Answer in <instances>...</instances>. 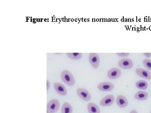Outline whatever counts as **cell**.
<instances>
[{
	"label": "cell",
	"instance_id": "cell-10",
	"mask_svg": "<svg viewBox=\"0 0 151 113\" xmlns=\"http://www.w3.org/2000/svg\"><path fill=\"white\" fill-rule=\"evenodd\" d=\"M116 104L119 107H126L128 106V101L127 98L123 95H119L116 98Z\"/></svg>",
	"mask_w": 151,
	"mask_h": 113
},
{
	"label": "cell",
	"instance_id": "cell-12",
	"mask_svg": "<svg viewBox=\"0 0 151 113\" xmlns=\"http://www.w3.org/2000/svg\"><path fill=\"white\" fill-rule=\"evenodd\" d=\"M149 94L145 91H139L136 93L134 95V98L140 101H145L148 97Z\"/></svg>",
	"mask_w": 151,
	"mask_h": 113
},
{
	"label": "cell",
	"instance_id": "cell-21",
	"mask_svg": "<svg viewBox=\"0 0 151 113\" xmlns=\"http://www.w3.org/2000/svg\"><path fill=\"white\" fill-rule=\"evenodd\" d=\"M130 113H138V112H137V111L135 110H132V111L130 112Z\"/></svg>",
	"mask_w": 151,
	"mask_h": 113
},
{
	"label": "cell",
	"instance_id": "cell-7",
	"mask_svg": "<svg viewBox=\"0 0 151 113\" xmlns=\"http://www.w3.org/2000/svg\"><path fill=\"white\" fill-rule=\"evenodd\" d=\"M115 88V85L109 82H103L100 83L97 88L102 92H111Z\"/></svg>",
	"mask_w": 151,
	"mask_h": 113
},
{
	"label": "cell",
	"instance_id": "cell-20",
	"mask_svg": "<svg viewBox=\"0 0 151 113\" xmlns=\"http://www.w3.org/2000/svg\"><path fill=\"white\" fill-rule=\"evenodd\" d=\"M47 89L48 90L50 88V83L48 80H47Z\"/></svg>",
	"mask_w": 151,
	"mask_h": 113
},
{
	"label": "cell",
	"instance_id": "cell-23",
	"mask_svg": "<svg viewBox=\"0 0 151 113\" xmlns=\"http://www.w3.org/2000/svg\"><path fill=\"white\" fill-rule=\"evenodd\" d=\"M150 113H151V111H150Z\"/></svg>",
	"mask_w": 151,
	"mask_h": 113
},
{
	"label": "cell",
	"instance_id": "cell-4",
	"mask_svg": "<svg viewBox=\"0 0 151 113\" xmlns=\"http://www.w3.org/2000/svg\"><path fill=\"white\" fill-rule=\"evenodd\" d=\"M89 61L90 64L94 68H97L100 64V57L96 53H90L89 54Z\"/></svg>",
	"mask_w": 151,
	"mask_h": 113
},
{
	"label": "cell",
	"instance_id": "cell-13",
	"mask_svg": "<svg viewBox=\"0 0 151 113\" xmlns=\"http://www.w3.org/2000/svg\"><path fill=\"white\" fill-rule=\"evenodd\" d=\"M87 109L89 113H100L99 107L93 103H90L88 104Z\"/></svg>",
	"mask_w": 151,
	"mask_h": 113
},
{
	"label": "cell",
	"instance_id": "cell-5",
	"mask_svg": "<svg viewBox=\"0 0 151 113\" xmlns=\"http://www.w3.org/2000/svg\"><path fill=\"white\" fill-rule=\"evenodd\" d=\"M118 64L119 67L125 70L130 69L134 66V62L133 61L129 58H124L120 59Z\"/></svg>",
	"mask_w": 151,
	"mask_h": 113
},
{
	"label": "cell",
	"instance_id": "cell-11",
	"mask_svg": "<svg viewBox=\"0 0 151 113\" xmlns=\"http://www.w3.org/2000/svg\"><path fill=\"white\" fill-rule=\"evenodd\" d=\"M54 86L55 91L60 95L65 96L67 94V90L64 85L59 83H55Z\"/></svg>",
	"mask_w": 151,
	"mask_h": 113
},
{
	"label": "cell",
	"instance_id": "cell-17",
	"mask_svg": "<svg viewBox=\"0 0 151 113\" xmlns=\"http://www.w3.org/2000/svg\"><path fill=\"white\" fill-rule=\"evenodd\" d=\"M143 64L148 70L151 71V59H145L143 60Z\"/></svg>",
	"mask_w": 151,
	"mask_h": 113
},
{
	"label": "cell",
	"instance_id": "cell-22",
	"mask_svg": "<svg viewBox=\"0 0 151 113\" xmlns=\"http://www.w3.org/2000/svg\"><path fill=\"white\" fill-rule=\"evenodd\" d=\"M47 113H49L48 112H47Z\"/></svg>",
	"mask_w": 151,
	"mask_h": 113
},
{
	"label": "cell",
	"instance_id": "cell-1",
	"mask_svg": "<svg viewBox=\"0 0 151 113\" xmlns=\"http://www.w3.org/2000/svg\"><path fill=\"white\" fill-rule=\"evenodd\" d=\"M61 78L63 81L68 86H73L75 84L74 77L68 70H63L61 73Z\"/></svg>",
	"mask_w": 151,
	"mask_h": 113
},
{
	"label": "cell",
	"instance_id": "cell-2",
	"mask_svg": "<svg viewBox=\"0 0 151 113\" xmlns=\"http://www.w3.org/2000/svg\"><path fill=\"white\" fill-rule=\"evenodd\" d=\"M60 103L58 100L52 99L48 103L47 107V111L49 113L56 112L59 109Z\"/></svg>",
	"mask_w": 151,
	"mask_h": 113
},
{
	"label": "cell",
	"instance_id": "cell-8",
	"mask_svg": "<svg viewBox=\"0 0 151 113\" xmlns=\"http://www.w3.org/2000/svg\"><path fill=\"white\" fill-rule=\"evenodd\" d=\"M122 75V71L118 68L114 67L108 70L107 76L111 80L119 78Z\"/></svg>",
	"mask_w": 151,
	"mask_h": 113
},
{
	"label": "cell",
	"instance_id": "cell-19",
	"mask_svg": "<svg viewBox=\"0 0 151 113\" xmlns=\"http://www.w3.org/2000/svg\"><path fill=\"white\" fill-rule=\"evenodd\" d=\"M144 54L147 58L151 57V53H144Z\"/></svg>",
	"mask_w": 151,
	"mask_h": 113
},
{
	"label": "cell",
	"instance_id": "cell-9",
	"mask_svg": "<svg viewBox=\"0 0 151 113\" xmlns=\"http://www.w3.org/2000/svg\"><path fill=\"white\" fill-rule=\"evenodd\" d=\"M135 72L137 75L141 78L149 80H151V73L149 70L143 68H137L135 70Z\"/></svg>",
	"mask_w": 151,
	"mask_h": 113
},
{
	"label": "cell",
	"instance_id": "cell-16",
	"mask_svg": "<svg viewBox=\"0 0 151 113\" xmlns=\"http://www.w3.org/2000/svg\"><path fill=\"white\" fill-rule=\"evenodd\" d=\"M68 56L71 59H80L82 57V54L81 53H66Z\"/></svg>",
	"mask_w": 151,
	"mask_h": 113
},
{
	"label": "cell",
	"instance_id": "cell-15",
	"mask_svg": "<svg viewBox=\"0 0 151 113\" xmlns=\"http://www.w3.org/2000/svg\"><path fill=\"white\" fill-rule=\"evenodd\" d=\"M136 86L141 90H146L148 88V84L144 80H139L136 83Z\"/></svg>",
	"mask_w": 151,
	"mask_h": 113
},
{
	"label": "cell",
	"instance_id": "cell-6",
	"mask_svg": "<svg viewBox=\"0 0 151 113\" xmlns=\"http://www.w3.org/2000/svg\"><path fill=\"white\" fill-rule=\"evenodd\" d=\"M115 100V97L113 95L109 94L107 95L101 100L100 106L102 107H110L113 104Z\"/></svg>",
	"mask_w": 151,
	"mask_h": 113
},
{
	"label": "cell",
	"instance_id": "cell-14",
	"mask_svg": "<svg viewBox=\"0 0 151 113\" xmlns=\"http://www.w3.org/2000/svg\"><path fill=\"white\" fill-rule=\"evenodd\" d=\"M73 108L70 104L68 102H64L62 105L61 109L62 113H72Z\"/></svg>",
	"mask_w": 151,
	"mask_h": 113
},
{
	"label": "cell",
	"instance_id": "cell-18",
	"mask_svg": "<svg viewBox=\"0 0 151 113\" xmlns=\"http://www.w3.org/2000/svg\"><path fill=\"white\" fill-rule=\"evenodd\" d=\"M117 55L121 57H126L129 56L130 54L129 53H116Z\"/></svg>",
	"mask_w": 151,
	"mask_h": 113
},
{
	"label": "cell",
	"instance_id": "cell-3",
	"mask_svg": "<svg viewBox=\"0 0 151 113\" xmlns=\"http://www.w3.org/2000/svg\"><path fill=\"white\" fill-rule=\"evenodd\" d=\"M78 97L84 101L88 102L91 99V95L87 90L83 88H79L76 90Z\"/></svg>",
	"mask_w": 151,
	"mask_h": 113
}]
</instances>
